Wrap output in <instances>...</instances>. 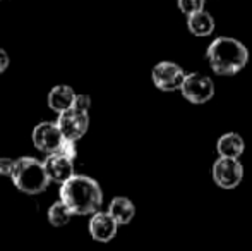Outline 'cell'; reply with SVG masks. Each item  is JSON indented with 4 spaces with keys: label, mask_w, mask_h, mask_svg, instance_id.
<instances>
[{
    "label": "cell",
    "mask_w": 252,
    "mask_h": 251,
    "mask_svg": "<svg viewBox=\"0 0 252 251\" xmlns=\"http://www.w3.org/2000/svg\"><path fill=\"white\" fill-rule=\"evenodd\" d=\"M60 201L72 215H93L101 208L103 191L93 178L74 174L60 188Z\"/></svg>",
    "instance_id": "6da1fadb"
},
{
    "label": "cell",
    "mask_w": 252,
    "mask_h": 251,
    "mask_svg": "<svg viewBox=\"0 0 252 251\" xmlns=\"http://www.w3.org/2000/svg\"><path fill=\"white\" fill-rule=\"evenodd\" d=\"M206 61L218 76H235L249 62V50L237 38L218 36L206 48Z\"/></svg>",
    "instance_id": "7a4b0ae2"
},
{
    "label": "cell",
    "mask_w": 252,
    "mask_h": 251,
    "mask_svg": "<svg viewBox=\"0 0 252 251\" xmlns=\"http://www.w3.org/2000/svg\"><path fill=\"white\" fill-rule=\"evenodd\" d=\"M14 186L26 194L43 193L48 188L50 181L45 172L43 162L33 157H21L14 162L12 174H10Z\"/></svg>",
    "instance_id": "3957f363"
},
{
    "label": "cell",
    "mask_w": 252,
    "mask_h": 251,
    "mask_svg": "<svg viewBox=\"0 0 252 251\" xmlns=\"http://www.w3.org/2000/svg\"><path fill=\"white\" fill-rule=\"evenodd\" d=\"M180 95L194 105L208 104L215 97V81L204 72L186 74L180 86Z\"/></svg>",
    "instance_id": "277c9868"
},
{
    "label": "cell",
    "mask_w": 252,
    "mask_h": 251,
    "mask_svg": "<svg viewBox=\"0 0 252 251\" xmlns=\"http://www.w3.org/2000/svg\"><path fill=\"white\" fill-rule=\"evenodd\" d=\"M211 178L221 189H235L244 179V165L239 158L218 157L211 167Z\"/></svg>",
    "instance_id": "5b68a950"
},
{
    "label": "cell",
    "mask_w": 252,
    "mask_h": 251,
    "mask_svg": "<svg viewBox=\"0 0 252 251\" xmlns=\"http://www.w3.org/2000/svg\"><path fill=\"white\" fill-rule=\"evenodd\" d=\"M186 77V71L177 62L172 61H161L158 62L151 71V79L155 86L166 93L179 91L182 86V81Z\"/></svg>",
    "instance_id": "8992f818"
},
{
    "label": "cell",
    "mask_w": 252,
    "mask_h": 251,
    "mask_svg": "<svg viewBox=\"0 0 252 251\" xmlns=\"http://www.w3.org/2000/svg\"><path fill=\"white\" fill-rule=\"evenodd\" d=\"M55 124L59 127L60 134L63 136V140L77 141L86 134L88 127H90V115H88V112L70 107L67 110L60 112Z\"/></svg>",
    "instance_id": "52a82bcc"
},
{
    "label": "cell",
    "mask_w": 252,
    "mask_h": 251,
    "mask_svg": "<svg viewBox=\"0 0 252 251\" xmlns=\"http://www.w3.org/2000/svg\"><path fill=\"white\" fill-rule=\"evenodd\" d=\"M33 143L38 150L47 155L59 153L60 146L63 143V136L60 134L55 122H40L33 129Z\"/></svg>",
    "instance_id": "ba28073f"
},
{
    "label": "cell",
    "mask_w": 252,
    "mask_h": 251,
    "mask_svg": "<svg viewBox=\"0 0 252 251\" xmlns=\"http://www.w3.org/2000/svg\"><path fill=\"white\" fill-rule=\"evenodd\" d=\"M43 167L50 182L63 184L74 176V160H70V158L63 157L60 153L48 155L47 160L43 162Z\"/></svg>",
    "instance_id": "9c48e42d"
},
{
    "label": "cell",
    "mask_w": 252,
    "mask_h": 251,
    "mask_svg": "<svg viewBox=\"0 0 252 251\" xmlns=\"http://www.w3.org/2000/svg\"><path fill=\"white\" fill-rule=\"evenodd\" d=\"M119 224L108 215V212H96L91 215L90 234L98 243H110L117 236Z\"/></svg>",
    "instance_id": "30bf717a"
},
{
    "label": "cell",
    "mask_w": 252,
    "mask_h": 251,
    "mask_svg": "<svg viewBox=\"0 0 252 251\" xmlns=\"http://www.w3.org/2000/svg\"><path fill=\"white\" fill-rule=\"evenodd\" d=\"M218 157L225 158H240L246 151V141L239 133H225L216 141Z\"/></svg>",
    "instance_id": "8fae6325"
},
{
    "label": "cell",
    "mask_w": 252,
    "mask_h": 251,
    "mask_svg": "<svg viewBox=\"0 0 252 251\" xmlns=\"http://www.w3.org/2000/svg\"><path fill=\"white\" fill-rule=\"evenodd\" d=\"M108 215L117 222L119 225H126L136 215V207L134 203L126 196H115L108 205Z\"/></svg>",
    "instance_id": "7c38bea8"
},
{
    "label": "cell",
    "mask_w": 252,
    "mask_h": 251,
    "mask_svg": "<svg viewBox=\"0 0 252 251\" xmlns=\"http://www.w3.org/2000/svg\"><path fill=\"white\" fill-rule=\"evenodd\" d=\"M215 17L206 10H199L196 14L187 16V30L197 38H206L215 31Z\"/></svg>",
    "instance_id": "4fadbf2b"
},
{
    "label": "cell",
    "mask_w": 252,
    "mask_h": 251,
    "mask_svg": "<svg viewBox=\"0 0 252 251\" xmlns=\"http://www.w3.org/2000/svg\"><path fill=\"white\" fill-rule=\"evenodd\" d=\"M74 98H76V93H74L72 88L65 86V84H59V86L52 88L50 93H48V107L53 112L60 114V112L72 107Z\"/></svg>",
    "instance_id": "5bb4252c"
},
{
    "label": "cell",
    "mask_w": 252,
    "mask_h": 251,
    "mask_svg": "<svg viewBox=\"0 0 252 251\" xmlns=\"http://www.w3.org/2000/svg\"><path fill=\"white\" fill-rule=\"evenodd\" d=\"M72 218V214L70 210L62 203V201H55L50 208H48V220H50L52 225L55 227H62V225H67Z\"/></svg>",
    "instance_id": "9a60e30c"
},
{
    "label": "cell",
    "mask_w": 252,
    "mask_h": 251,
    "mask_svg": "<svg viewBox=\"0 0 252 251\" xmlns=\"http://www.w3.org/2000/svg\"><path fill=\"white\" fill-rule=\"evenodd\" d=\"M204 3L206 0H177V5H179V10L182 14L190 16V14H196L199 10H204Z\"/></svg>",
    "instance_id": "2e32d148"
},
{
    "label": "cell",
    "mask_w": 252,
    "mask_h": 251,
    "mask_svg": "<svg viewBox=\"0 0 252 251\" xmlns=\"http://www.w3.org/2000/svg\"><path fill=\"white\" fill-rule=\"evenodd\" d=\"M59 153L63 155V157H67V158H70V160H74V158H76V155H77L76 141H67V140H63V143H62V146H60Z\"/></svg>",
    "instance_id": "e0dca14e"
},
{
    "label": "cell",
    "mask_w": 252,
    "mask_h": 251,
    "mask_svg": "<svg viewBox=\"0 0 252 251\" xmlns=\"http://www.w3.org/2000/svg\"><path fill=\"white\" fill-rule=\"evenodd\" d=\"M72 107H74V108H77V110L90 112V107H91V98L88 97V95H76V98H74Z\"/></svg>",
    "instance_id": "ac0fdd59"
},
{
    "label": "cell",
    "mask_w": 252,
    "mask_h": 251,
    "mask_svg": "<svg viewBox=\"0 0 252 251\" xmlns=\"http://www.w3.org/2000/svg\"><path fill=\"white\" fill-rule=\"evenodd\" d=\"M14 162H16V160H12V158H9V157L0 158V174L9 176V178H10V174H12V169H14Z\"/></svg>",
    "instance_id": "d6986e66"
},
{
    "label": "cell",
    "mask_w": 252,
    "mask_h": 251,
    "mask_svg": "<svg viewBox=\"0 0 252 251\" xmlns=\"http://www.w3.org/2000/svg\"><path fill=\"white\" fill-rule=\"evenodd\" d=\"M7 67H9V55H7V52L3 50V48H0V74H2Z\"/></svg>",
    "instance_id": "ffe728a7"
}]
</instances>
